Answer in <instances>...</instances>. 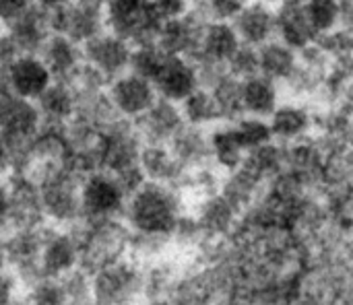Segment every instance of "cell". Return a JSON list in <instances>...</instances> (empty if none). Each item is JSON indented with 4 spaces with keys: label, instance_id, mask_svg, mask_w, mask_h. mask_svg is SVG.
Segmentation results:
<instances>
[{
    "label": "cell",
    "instance_id": "obj_1",
    "mask_svg": "<svg viewBox=\"0 0 353 305\" xmlns=\"http://www.w3.org/2000/svg\"><path fill=\"white\" fill-rule=\"evenodd\" d=\"M122 219L132 233L161 240L172 238L182 221V202L176 186L145 180L130 192Z\"/></svg>",
    "mask_w": 353,
    "mask_h": 305
},
{
    "label": "cell",
    "instance_id": "obj_2",
    "mask_svg": "<svg viewBox=\"0 0 353 305\" xmlns=\"http://www.w3.org/2000/svg\"><path fill=\"white\" fill-rule=\"evenodd\" d=\"M81 182L83 178L66 167L39 184V200L46 223L54 227H74L83 221Z\"/></svg>",
    "mask_w": 353,
    "mask_h": 305
},
{
    "label": "cell",
    "instance_id": "obj_3",
    "mask_svg": "<svg viewBox=\"0 0 353 305\" xmlns=\"http://www.w3.org/2000/svg\"><path fill=\"white\" fill-rule=\"evenodd\" d=\"M141 149H143V138L139 136L134 122L122 118L110 128L99 132V143H97L99 169L114 173L118 178L137 171L141 169L139 165Z\"/></svg>",
    "mask_w": 353,
    "mask_h": 305
},
{
    "label": "cell",
    "instance_id": "obj_4",
    "mask_svg": "<svg viewBox=\"0 0 353 305\" xmlns=\"http://www.w3.org/2000/svg\"><path fill=\"white\" fill-rule=\"evenodd\" d=\"M143 289V275L134 260L118 258L91 275L93 305H130Z\"/></svg>",
    "mask_w": 353,
    "mask_h": 305
},
{
    "label": "cell",
    "instance_id": "obj_5",
    "mask_svg": "<svg viewBox=\"0 0 353 305\" xmlns=\"http://www.w3.org/2000/svg\"><path fill=\"white\" fill-rule=\"evenodd\" d=\"M126 200H128V192L114 173L95 169L87 173L81 182L83 221L120 219L124 215Z\"/></svg>",
    "mask_w": 353,
    "mask_h": 305
},
{
    "label": "cell",
    "instance_id": "obj_6",
    "mask_svg": "<svg viewBox=\"0 0 353 305\" xmlns=\"http://www.w3.org/2000/svg\"><path fill=\"white\" fill-rule=\"evenodd\" d=\"M161 27L149 0H105V29L128 43L153 41Z\"/></svg>",
    "mask_w": 353,
    "mask_h": 305
},
{
    "label": "cell",
    "instance_id": "obj_7",
    "mask_svg": "<svg viewBox=\"0 0 353 305\" xmlns=\"http://www.w3.org/2000/svg\"><path fill=\"white\" fill-rule=\"evenodd\" d=\"M39 128L41 116L33 99L19 97L10 91L0 97V136L12 147L17 155V165L25 155V149L31 138L39 132Z\"/></svg>",
    "mask_w": 353,
    "mask_h": 305
},
{
    "label": "cell",
    "instance_id": "obj_8",
    "mask_svg": "<svg viewBox=\"0 0 353 305\" xmlns=\"http://www.w3.org/2000/svg\"><path fill=\"white\" fill-rule=\"evenodd\" d=\"M52 33H62L77 43H85L105 29V0H70L50 10Z\"/></svg>",
    "mask_w": 353,
    "mask_h": 305
},
{
    "label": "cell",
    "instance_id": "obj_9",
    "mask_svg": "<svg viewBox=\"0 0 353 305\" xmlns=\"http://www.w3.org/2000/svg\"><path fill=\"white\" fill-rule=\"evenodd\" d=\"M81 264V244L72 227H54L48 223L41 252H39V266L46 277H64Z\"/></svg>",
    "mask_w": 353,
    "mask_h": 305
},
{
    "label": "cell",
    "instance_id": "obj_10",
    "mask_svg": "<svg viewBox=\"0 0 353 305\" xmlns=\"http://www.w3.org/2000/svg\"><path fill=\"white\" fill-rule=\"evenodd\" d=\"M105 93H108V99L112 101L114 109L130 122L141 118L157 101V91L153 87V83L149 78H143V76L130 72V70L112 78L108 83Z\"/></svg>",
    "mask_w": 353,
    "mask_h": 305
},
{
    "label": "cell",
    "instance_id": "obj_11",
    "mask_svg": "<svg viewBox=\"0 0 353 305\" xmlns=\"http://www.w3.org/2000/svg\"><path fill=\"white\" fill-rule=\"evenodd\" d=\"M81 48H83V60L95 70H99L108 81L128 70L132 43L112 33L110 29L99 31L97 35L87 39Z\"/></svg>",
    "mask_w": 353,
    "mask_h": 305
},
{
    "label": "cell",
    "instance_id": "obj_12",
    "mask_svg": "<svg viewBox=\"0 0 353 305\" xmlns=\"http://www.w3.org/2000/svg\"><path fill=\"white\" fill-rule=\"evenodd\" d=\"M205 23H207V19L192 6V10L188 14L163 21L159 31H157V35H155V43L168 56L192 58L196 48H199Z\"/></svg>",
    "mask_w": 353,
    "mask_h": 305
},
{
    "label": "cell",
    "instance_id": "obj_13",
    "mask_svg": "<svg viewBox=\"0 0 353 305\" xmlns=\"http://www.w3.org/2000/svg\"><path fill=\"white\" fill-rule=\"evenodd\" d=\"M151 83L157 91V97L174 103H182L192 91L201 87L196 66L186 56H165Z\"/></svg>",
    "mask_w": 353,
    "mask_h": 305
},
{
    "label": "cell",
    "instance_id": "obj_14",
    "mask_svg": "<svg viewBox=\"0 0 353 305\" xmlns=\"http://www.w3.org/2000/svg\"><path fill=\"white\" fill-rule=\"evenodd\" d=\"M6 87L10 93L27 99H37L54 81L50 68L39 54H17L6 66Z\"/></svg>",
    "mask_w": 353,
    "mask_h": 305
},
{
    "label": "cell",
    "instance_id": "obj_15",
    "mask_svg": "<svg viewBox=\"0 0 353 305\" xmlns=\"http://www.w3.org/2000/svg\"><path fill=\"white\" fill-rule=\"evenodd\" d=\"M2 29L19 54H37L41 50L43 41L52 33L50 10H43V8L31 4L27 10H23L8 23H4Z\"/></svg>",
    "mask_w": 353,
    "mask_h": 305
},
{
    "label": "cell",
    "instance_id": "obj_16",
    "mask_svg": "<svg viewBox=\"0 0 353 305\" xmlns=\"http://www.w3.org/2000/svg\"><path fill=\"white\" fill-rule=\"evenodd\" d=\"M184 118L180 112V105L168 99L157 97V101L134 120V128L143 143H157V145H170V140L178 134V130L184 126Z\"/></svg>",
    "mask_w": 353,
    "mask_h": 305
},
{
    "label": "cell",
    "instance_id": "obj_17",
    "mask_svg": "<svg viewBox=\"0 0 353 305\" xmlns=\"http://www.w3.org/2000/svg\"><path fill=\"white\" fill-rule=\"evenodd\" d=\"M238 37L242 43L248 45H263L269 39L277 37V12L275 6L248 0V4L242 8V12L232 21Z\"/></svg>",
    "mask_w": 353,
    "mask_h": 305
},
{
    "label": "cell",
    "instance_id": "obj_18",
    "mask_svg": "<svg viewBox=\"0 0 353 305\" xmlns=\"http://www.w3.org/2000/svg\"><path fill=\"white\" fill-rule=\"evenodd\" d=\"M277 12V39L285 41L294 50H304L319 39L302 0H281L275 6Z\"/></svg>",
    "mask_w": 353,
    "mask_h": 305
},
{
    "label": "cell",
    "instance_id": "obj_19",
    "mask_svg": "<svg viewBox=\"0 0 353 305\" xmlns=\"http://www.w3.org/2000/svg\"><path fill=\"white\" fill-rule=\"evenodd\" d=\"M139 165H141V171H143L145 180L159 182V184H170V186H176L188 173V169L172 153L170 145L143 143Z\"/></svg>",
    "mask_w": 353,
    "mask_h": 305
},
{
    "label": "cell",
    "instance_id": "obj_20",
    "mask_svg": "<svg viewBox=\"0 0 353 305\" xmlns=\"http://www.w3.org/2000/svg\"><path fill=\"white\" fill-rule=\"evenodd\" d=\"M43 126H66L77 114V93L68 81L54 78L35 99Z\"/></svg>",
    "mask_w": 353,
    "mask_h": 305
},
{
    "label": "cell",
    "instance_id": "obj_21",
    "mask_svg": "<svg viewBox=\"0 0 353 305\" xmlns=\"http://www.w3.org/2000/svg\"><path fill=\"white\" fill-rule=\"evenodd\" d=\"M240 37L232 23L207 21L201 33L199 48L190 60H209L217 64H228L232 54L240 48Z\"/></svg>",
    "mask_w": 353,
    "mask_h": 305
},
{
    "label": "cell",
    "instance_id": "obj_22",
    "mask_svg": "<svg viewBox=\"0 0 353 305\" xmlns=\"http://www.w3.org/2000/svg\"><path fill=\"white\" fill-rule=\"evenodd\" d=\"M37 54L50 68L52 76L58 81H68L72 72L83 64L81 43H77L74 39L62 33H50V37L43 41Z\"/></svg>",
    "mask_w": 353,
    "mask_h": 305
},
{
    "label": "cell",
    "instance_id": "obj_23",
    "mask_svg": "<svg viewBox=\"0 0 353 305\" xmlns=\"http://www.w3.org/2000/svg\"><path fill=\"white\" fill-rule=\"evenodd\" d=\"M259 60L261 74L275 83L292 81L300 70V52L277 37L259 45Z\"/></svg>",
    "mask_w": 353,
    "mask_h": 305
},
{
    "label": "cell",
    "instance_id": "obj_24",
    "mask_svg": "<svg viewBox=\"0 0 353 305\" xmlns=\"http://www.w3.org/2000/svg\"><path fill=\"white\" fill-rule=\"evenodd\" d=\"M170 149L188 171L201 167L203 163L211 159L209 128L184 124L178 130V134L170 140Z\"/></svg>",
    "mask_w": 353,
    "mask_h": 305
},
{
    "label": "cell",
    "instance_id": "obj_25",
    "mask_svg": "<svg viewBox=\"0 0 353 305\" xmlns=\"http://www.w3.org/2000/svg\"><path fill=\"white\" fill-rule=\"evenodd\" d=\"M242 105H244V116L269 118L279 105L277 83L263 74L244 78L242 81Z\"/></svg>",
    "mask_w": 353,
    "mask_h": 305
},
{
    "label": "cell",
    "instance_id": "obj_26",
    "mask_svg": "<svg viewBox=\"0 0 353 305\" xmlns=\"http://www.w3.org/2000/svg\"><path fill=\"white\" fill-rule=\"evenodd\" d=\"M178 105H180V112H182V118L186 124L201 126V128H213L215 124L221 122V114L215 103V97L207 87H199Z\"/></svg>",
    "mask_w": 353,
    "mask_h": 305
},
{
    "label": "cell",
    "instance_id": "obj_27",
    "mask_svg": "<svg viewBox=\"0 0 353 305\" xmlns=\"http://www.w3.org/2000/svg\"><path fill=\"white\" fill-rule=\"evenodd\" d=\"M215 97V103L221 114V122H234L244 116V105H242V81L232 76L230 72L219 78L211 89Z\"/></svg>",
    "mask_w": 353,
    "mask_h": 305
},
{
    "label": "cell",
    "instance_id": "obj_28",
    "mask_svg": "<svg viewBox=\"0 0 353 305\" xmlns=\"http://www.w3.org/2000/svg\"><path fill=\"white\" fill-rule=\"evenodd\" d=\"M267 122L271 126V134L277 138H296L304 134L310 126V118L306 109L290 103L277 105L275 112L267 118Z\"/></svg>",
    "mask_w": 353,
    "mask_h": 305
},
{
    "label": "cell",
    "instance_id": "obj_29",
    "mask_svg": "<svg viewBox=\"0 0 353 305\" xmlns=\"http://www.w3.org/2000/svg\"><path fill=\"white\" fill-rule=\"evenodd\" d=\"M165 52L153 41H143V43H134L132 45V52H130V62H128V70L143 76V78H149L153 81V76L157 74L159 66L163 64L165 60Z\"/></svg>",
    "mask_w": 353,
    "mask_h": 305
},
{
    "label": "cell",
    "instance_id": "obj_30",
    "mask_svg": "<svg viewBox=\"0 0 353 305\" xmlns=\"http://www.w3.org/2000/svg\"><path fill=\"white\" fill-rule=\"evenodd\" d=\"M310 25L314 27L316 35H325L339 27L341 19V0H302Z\"/></svg>",
    "mask_w": 353,
    "mask_h": 305
},
{
    "label": "cell",
    "instance_id": "obj_31",
    "mask_svg": "<svg viewBox=\"0 0 353 305\" xmlns=\"http://www.w3.org/2000/svg\"><path fill=\"white\" fill-rule=\"evenodd\" d=\"M228 72L240 81L250 78L261 74V60H259V48L248 45V43H240V48L232 54V58L225 64Z\"/></svg>",
    "mask_w": 353,
    "mask_h": 305
},
{
    "label": "cell",
    "instance_id": "obj_32",
    "mask_svg": "<svg viewBox=\"0 0 353 305\" xmlns=\"http://www.w3.org/2000/svg\"><path fill=\"white\" fill-rule=\"evenodd\" d=\"M29 304L31 305H66L68 293L62 283V279L56 277H41L31 285L29 293Z\"/></svg>",
    "mask_w": 353,
    "mask_h": 305
},
{
    "label": "cell",
    "instance_id": "obj_33",
    "mask_svg": "<svg viewBox=\"0 0 353 305\" xmlns=\"http://www.w3.org/2000/svg\"><path fill=\"white\" fill-rule=\"evenodd\" d=\"M246 4H248V0H199V2H194V8L207 21L232 23L242 12V8Z\"/></svg>",
    "mask_w": 353,
    "mask_h": 305
},
{
    "label": "cell",
    "instance_id": "obj_34",
    "mask_svg": "<svg viewBox=\"0 0 353 305\" xmlns=\"http://www.w3.org/2000/svg\"><path fill=\"white\" fill-rule=\"evenodd\" d=\"M155 14L163 21H170V19H178V17H184L192 10L194 6V0H149Z\"/></svg>",
    "mask_w": 353,
    "mask_h": 305
},
{
    "label": "cell",
    "instance_id": "obj_35",
    "mask_svg": "<svg viewBox=\"0 0 353 305\" xmlns=\"http://www.w3.org/2000/svg\"><path fill=\"white\" fill-rule=\"evenodd\" d=\"M17 287H19L17 275L8 273V271H2L0 273V305H14Z\"/></svg>",
    "mask_w": 353,
    "mask_h": 305
},
{
    "label": "cell",
    "instance_id": "obj_36",
    "mask_svg": "<svg viewBox=\"0 0 353 305\" xmlns=\"http://www.w3.org/2000/svg\"><path fill=\"white\" fill-rule=\"evenodd\" d=\"M17 167V155L12 147L0 136V180H8Z\"/></svg>",
    "mask_w": 353,
    "mask_h": 305
},
{
    "label": "cell",
    "instance_id": "obj_37",
    "mask_svg": "<svg viewBox=\"0 0 353 305\" xmlns=\"http://www.w3.org/2000/svg\"><path fill=\"white\" fill-rule=\"evenodd\" d=\"M33 0H0V25L8 23L23 10H27Z\"/></svg>",
    "mask_w": 353,
    "mask_h": 305
},
{
    "label": "cell",
    "instance_id": "obj_38",
    "mask_svg": "<svg viewBox=\"0 0 353 305\" xmlns=\"http://www.w3.org/2000/svg\"><path fill=\"white\" fill-rule=\"evenodd\" d=\"M8 211H10V190H8V180H0V233L6 229V223H8Z\"/></svg>",
    "mask_w": 353,
    "mask_h": 305
},
{
    "label": "cell",
    "instance_id": "obj_39",
    "mask_svg": "<svg viewBox=\"0 0 353 305\" xmlns=\"http://www.w3.org/2000/svg\"><path fill=\"white\" fill-rule=\"evenodd\" d=\"M70 0H33V4L43 8V10H56V8H60V6H64Z\"/></svg>",
    "mask_w": 353,
    "mask_h": 305
},
{
    "label": "cell",
    "instance_id": "obj_40",
    "mask_svg": "<svg viewBox=\"0 0 353 305\" xmlns=\"http://www.w3.org/2000/svg\"><path fill=\"white\" fill-rule=\"evenodd\" d=\"M8 269V258H6V246H4V238L0 233V273Z\"/></svg>",
    "mask_w": 353,
    "mask_h": 305
},
{
    "label": "cell",
    "instance_id": "obj_41",
    "mask_svg": "<svg viewBox=\"0 0 353 305\" xmlns=\"http://www.w3.org/2000/svg\"><path fill=\"white\" fill-rule=\"evenodd\" d=\"M8 93V87H6V74L4 70H0V97Z\"/></svg>",
    "mask_w": 353,
    "mask_h": 305
},
{
    "label": "cell",
    "instance_id": "obj_42",
    "mask_svg": "<svg viewBox=\"0 0 353 305\" xmlns=\"http://www.w3.org/2000/svg\"><path fill=\"white\" fill-rule=\"evenodd\" d=\"M66 305H93V302H91V297H87V299H68Z\"/></svg>",
    "mask_w": 353,
    "mask_h": 305
},
{
    "label": "cell",
    "instance_id": "obj_43",
    "mask_svg": "<svg viewBox=\"0 0 353 305\" xmlns=\"http://www.w3.org/2000/svg\"><path fill=\"white\" fill-rule=\"evenodd\" d=\"M254 2H263V4H271V6H277L281 0H254Z\"/></svg>",
    "mask_w": 353,
    "mask_h": 305
},
{
    "label": "cell",
    "instance_id": "obj_44",
    "mask_svg": "<svg viewBox=\"0 0 353 305\" xmlns=\"http://www.w3.org/2000/svg\"><path fill=\"white\" fill-rule=\"evenodd\" d=\"M194 2H199V0H194Z\"/></svg>",
    "mask_w": 353,
    "mask_h": 305
}]
</instances>
